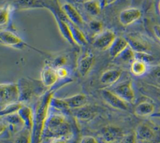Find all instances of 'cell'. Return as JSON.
Segmentation results:
<instances>
[{
  "label": "cell",
  "instance_id": "cell-24",
  "mask_svg": "<svg viewBox=\"0 0 160 143\" xmlns=\"http://www.w3.org/2000/svg\"><path fill=\"white\" fill-rule=\"evenodd\" d=\"M82 5L84 10L92 16H97L101 12L102 5L99 0H85Z\"/></svg>",
  "mask_w": 160,
  "mask_h": 143
},
{
  "label": "cell",
  "instance_id": "cell-29",
  "mask_svg": "<svg viewBox=\"0 0 160 143\" xmlns=\"http://www.w3.org/2000/svg\"><path fill=\"white\" fill-rule=\"evenodd\" d=\"M147 77L149 80V84L160 86V64L151 66L147 72Z\"/></svg>",
  "mask_w": 160,
  "mask_h": 143
},
{
  "label": "cell",
  "instance_id": "cell-15",
  "mask_svg": "<svg viewBox=\"0 0 160 143\" xmlns=\"http://www.w3.org/2000/svg\"><path fill=\"white\" fill-rule=\"evenodd\" d=\"M137 141H150L153 140L156 136L154 129L146 123L139 124L134 132Z\"/></svg>",
  "mask_w": 160,
  "mask_h": 143
},
{
  "label": "cell",
  "instance_id": "cell-36",
  "mask_svg": "<svg viewBox=\"0 0 160 143\" xmlns=\"http://www.w3.org/2000/svg\"><path fill=\"white\" fill-rule=\"evenodd\" d=\"M71 135L53 137V138H51V141L50 143H68L69 140L71 139Z\"/></svg>",
  "mask_w": 160,
  "mask_h": 143
},
{
  "label": "cell",
  "instance_id": "cell-16",
  "mask_svg": "<svg viewBox=\"0 0 160 143\" xmlns=\"http://www.w3.org/2000/svg\"><path fill=\"white\" fill-rule=\"evenodd\" d=\"M1 117V121L7 125L8 127L11 128V130L12 131L14 134L20 131L24 127V122L18 113L6 115Z\"/></svg>",
  "mask_w": 160,
  "mask_h": 143
},
{
  "label": "cell",
  "instance_id": "cell-35",
  "mask_svg": "<svg viewBox=\"0 0 160 143\" xmlns=\"http://www.w3.org/2000/svg\"><path fill=\"white\" fill-rule=\"evenodd\" d=\"M56 69L57 74H58L59 79H67L68 74H69V72H68V70L67 69V68H66L64 66H62V67H58Z\"/></svg>",
  "mask_w": 160,
  "mask_h": 143
},
{
  "label": "cell",
  "instance_id": "cell-3",
  "mask_svg": "<svg viewBox=\"0 0 160 143\" xmlns=\"http://www.w3.org/2000/svg\"><path fill=\"white\" fill-rule=\"evenodd\" d=\"M20 92L18 83H2L0 85L1 108L19 102Z\"/></svg>",
  "mask_w": 160,
  "mask_h": 143
},
{
  "label": "cell",
  "instance_id": "cell-17",
  "mask_svg": "<svg viewBox=\"0 0 160 143\" xmlns=\"http://www.w3.org/2000/svg\"><path fill=\"white\" fill-rule=\"evenodd\" d=\"M128 46L129 44L125 37L117 36L108 49L109 56L112 58L116 59Z\"/></svg>",
  "mask_w": 160,
  "mask_h": 143
},
{
  "label": "cell",
  "instance_id": "cell-30",
  "mask_svg": "<svg viewBox=\"0 0 160 143\" xmlns=\"http://www.w3.org/2000/svg\"><path fill=\"white\" fill-rule=\"evenodd\" d=\"M23 105H24L23 103L21 102H18L12 103L11 104H8L1 108L0 116L1 117H2L6 115L18 113L19 110L22 107Z\"/></svg>",
  "mask_w": 160,
  "mask_h": 143
},
{
  "label": "cell",
  "instance_id": "cell-40",
  "mask_svg": "<svg viewBox=\"0 0 160 143\" xmlns=\"http://www.w3.org/2000/svg\"><path fill=\"white\" fill-rule=\"evenodd\" d=\"M117 0H102V5L103 6H108L114 3Z\"/></svg>",
  "mask_w": 160,
  "mask_h": 143
},
{
  "label": "cell",
  "instance_id": "cell-5",
  "mask_svg": "<svg viewBox=\"0 0 160 143\" xmlns=\"http://www.w3.org/2000/svg\"><path fill=\"white\" fill-rule=\"evenodd\" d=\"M116 36L114 32L111 29L103 30L95 35L92 42V46L99 51H104L109 49Z\"/></svg>",
  "mask_w": 160,
  "mask_h": 143
},
{
  "label": "cell",
  "instance_id": "cell-42",
  "mask_svg": "<svg viewBox=\"0 0 160 143\" xmlns=\"http://www.w3.org/2000/svg\"><path fill=\"white\" fill-rule=\"evenodd\" d=\"M141 142L142 143H154L152 140H150V141H142Z\"/></svg>",
  "mask_w": 160,
  "mask_h": 143
},
{
  "label": "cell",
  "instance_id": "cell-11",
  "mask_svg": "<svg viewBox=\"0 0 160 143\" xmlns=\"http://www.w3.org/2000/svg\"><path fill=\"white\" fill-rule=\"evenodd\" d=\"M59 77L56 69L51 64H46L41 72V82L42 86L47 88H51L58 82Z\"/></svg>",
  "mask_w": 160,
  "mask_h": 143
},
{
  "label": "cell",
  "instance_id": "cell-37",
  "mask_svg": "<svg viewBox=\"0 0 160 143\" xmlns=\"http://www.w3.org/2000/svg\"><path fill=\"white\" fill-rule=\"evenodd\" d=\"M137 139L134 133H130L125 135L121 143H136Z\"/></svg>",
  "mask_w": 160,
  "mask_h": 143
},
{
  "label": "cell",
  "instance_id": "cell-28",
  "mask_svg": "<svg viewBox=\"0 0 160 143\" xmlns=\"http://www.w3.org/2000/svg\"><path fill=\"white\" fill-rule=\"evenodd\" d=\"M141 91L147 97L160 102V86L146 83L141 87Z\"/></svg>",
  "mask_w": 160,
  "mask_h": 143
},
{
  "label": "cell",
  "instance_id": "cell-32",
  "mask_svg": "<svg viewBox=\"0 0 160 143\" xmlns=\"http://www.w3.org/2000/svg\"><path fill=\"white\" fill-rule=\"evenodd\" d=\"M118 58L124 62H131V63L135 59V52L129 46H128L116 59Z\"/></svg>",
  "mask_w": 160,
  "mask_h": 143
},
{
  "label": "cell",
  "instance_id": "cell-2",
  "mask_svg": "<svg viewBox=\"0 0 160 143\" xmlns=\"http://www.w3.org/2000/svg\"><path fill=\"white\" fill-rule=\"evenodd\" d=\"M42 135L51 138L72 135L71 125L62 114H48L45 121Z\"/></svg>",
  "mask_w": 160,
  "mask_h": 143
},
{
  "label": "cell",
  "instance_id": "cell-8",
  "mask_svg": "<svg viewBox=\"0 0 160 143\" xmlns=\"http://www.w3.org/2000/svg\"><path fill=\"white\" fill-rule=\"evenodd\" d=\"M101 96L103 100L113 108L122 111L128 110L129 104L124 101L111 90L106 89L101 90Z\"/></svg>",
  "mask_w": 160,
  "mask_h": 143
},
{
  "label": "cell",
  "instance_id": "cell-10",
  "mask_svg": "<svg viewBox=\"0 0 160 143\" xmlns=\"http://www.w3.org/2000/svg\"><path fill=\"white\" fill-rule=\"evenodd\" d=\"M141 16L142 12L139 8L131 7L122 10L119 14L118 19L121 25L128 26L139 20Z\"/></svg>",
  "mask_w": 160,
  "mask_h": 143
},
{
  "label": "cell",
  "instance_id": "cell-20",
  "mask_svg": "<svg viewBox=\"0 0 160 143\" xmlns=\"http://www.w3.org/2000/svg\"><path fill=\"white\" fill-rule=\"evenodd\" d=\"M63 99L70 110L85 106L88 102V98L83 94H76Z\"/></svg>",
  "mask_w": 160,
  "mask_h": 143
},
{
  "label": "cell",
  "instance_id": "cell-31",
  "mask_svg": "<svg viewBox=\"0 0 160 143\" xmlns=\"http://www.w3.org/2000/svg\"><path fill=\"white\" fill-rule=\"evenodd\" d=\"M50 107L59 111L69 110V108L63 98L52 97L50 101Z\"/></svg>",
  "mask_w": 160,
  "mask_h": 143
},
{
  "label": "cell",
  "instance_id": "cell-21",
  "mask_svg": "<svg viewBox=\"0 0 160 143\" xmlns=\"http://www.w3.org/2000/svg\"><path fill=\"white\" fill-rule=\"evenodd\" d=\"M154 112V104L149 101L140 102L134 109V114L139 117H150Z\"/></svg>",
  "mask_w": 160,
  "mask_h": 143
},
{
  "label": "cell",
  "instance_id": "cell-22",
  "mask_svg": "<svg viewBox=\"0 0 160 143\" xmlns=\"http://www.w3.org/2000/svg\"><path fill=\"white\" fill-rule=\"evenodd\" d=\"M74 116L81 121H89L93 119L96 115L95 109L88 105L82 107L72 109Z\"/></svg>",
  "mask_w": 160,
  "mask_h": 143
},
{
  "label": "cell",
  "instance_id": "cell-27",
  "mask_svg": "<svg viewBox=\"0 0 160 143\" xmlns=\"http://www.w3.org/2000/svg\"><path fill=\"white\" fill-rule=\"evenodd\" d=\"M11 143H32V132L24 127L14 134Z\"/></svg>",
  "mask_w": 160,
  "mask_h": 143
},
{
  "label": "cell",
  "instance_id": "cell-38",
  "mask_svg": "<svg viewBox=\"0 0 160 143\" xmlns=\"http://www.w3.org/2000/svg\"><path fill=\"white\" fill-rule=\"evenodd\" d=\"M79 143H98V141L92 136H84L81 138Z\"/></svg>",
  "mask_w": 160,
  "mask_h": 143
},
{
  "label": "cell",
  "instance_id": "cell-33",
  "mask_svg": "<svg viewBox=\"0 0 160 143\" xmlns=\"http://www.w3.org/2000/svg\"><path fill=\"white\" fill-rule=\"evenodd\" d=\"M89 26L90 29L94 32V34L96 35L101 32H102L103 26L101 22L98 21V20H92L89 22Z\"/></svg>",
  "mask_w": 160,
  "mask_h": 143
},
{
  "label": "cell",
  "instance_id": "cell-34",
  "mask_svg": "<svg viewBox=\"0 0 160 143\" xmlns=\"http://www.w3.org/2000/svg\"><path fill=\"white\" fill-rule=\"evenodd\" d=\"M67 62V58L63 56H59L56 57L52 61L51 65L55 68H58L59 67L64 66L66 62Z\"/></svg>",
  "mask_w": 160,
  "mask_h": 143
},
{
  "label": "cell",
  "instance_id": "cell-43",
  "mask_svg": "<svg viewBox=\"0 0 160 143\" xmlns=\"http://www.w3.org/2000/svg\"><path fill=\"white\" fill-rule=\"evenodd\" d=\"M158 11H159V13H160V0H159V2H158Z\"/></svg>",
  "mask_w": 160,
  "mask_h": 143
},
{
  "label": "cell",
  "instance_id": "cell-41",
  "mask_svg": "<svg viewBox=\"0 0 160 143\" xmlns=\"http://www.w3.org/2000/svg\"><path fill=\"white\" fill-rule=\"evenodd\" d=\"M149 117L151 118H156V119H160V110L156 112H154Z\"/></svg>",
  "mask_w": 160,
  "mask_h": 143
},
{
  "label": "cell",
  "instance_id": "cell-39",
  "mask_svg": "<svg viewBox=\"0 0 160 143\" xmlns=\"http://www.w3.org/2000/svg\"><path fill=\"white\" fill-rule=\"evenodd\" d=\"M152 32L154 36L160 41V24H154L152 27Z\"/></svg>",
  "mask_w": 160,
  "mask_h": 143
},
{
  "label": "cell",
  "instance_id": "cell-26",
  "mask_svg": "<svg viewBox=\"0 0 160 143\" xmlns=\"http://www.w3.org/2000/svg\"><path fill=\"white\" fill-rule=\"evenodd\" d=\"M148 69V63L139 59H135L131 63V71L136 76H141L146 74Z\"/></svg>",
  "mask_w": 160,
  "mask_h": 143
},
{
  "label": "cell",
  "instance_id": "cell-14",
  "mask_svg": "<svg viewBox=\"0 0 160 143\" xmlns=\"http://www.w3.org/2000/svg\"><path fill=\"white\" fill-rule=\"evenodd\" d=\"M94 61V57L90 52H86L82 56L78 62V70L82 77L86 76L91 71Z\"/></svg>",
  "mask_w": 160,
  "mask_h": 143
},
{
  "label": "cell",
  "instance_id": "cell-7",
  "mask_svg": "<svg viewBox=\"0 0 160 143\" xmlns=\"http://www.w3.org/2000/svg\"><path fill=\"white\" fill-rule=\"evenodd\" d=\"M0 42L5 46L14 48L21 49L25 46L29 47L14 32L5 29H2L0 31Z\"/></svg>",
  "mask_w": 160,
  "mask_h": 143
},
{
  "label": "cell",
  "instance_id": "cell-12",
  "mask_svg": "<svg viewBox=\"0 0 160 143\" xmlns=\"http://www.w3.org/2000/svg\"><path fill=\"white\" fill-rule=\"evenodd\" d=\"M15 9L28 10L33 9H46L45 0H12Z\"/></svg>",
  "mask_w": 160,
  "mask_h": 143
},
{
  "label": "cell",
  "instance_id": "cell-9",
  "mask_svg": "<svg viewBox=\"0 0 160 143\" xmlns=\"http://www.w3.org/2000/svg\"><path fill=\"white\" fill-rule=\"evenodd\" d=\"M61 10L66 16L68 21L78 27H82L84 25L85 22L80 12L71 3L65 2L60 6Z\"/></svg>",
  "mask_w": 160,
  "mask_h": 143
},
{
  "label": "cell",
  "instance_id": "cell-13",
  "mask_svg": "<svg viewBox=\"0 0 160 143\" xmlns=\"http://www.w3.org/2000/svg\"><path fill=\"white\" fill-rule=\"evenodd\" d=\"M129 46L135 52H148L149 49L148 43L141 37L134 35L129 34L126 37Z\"/></svg>",
  "mask_w": 160,
  "mask_h": 143
},
{
  "label": "cell",
  "instance_id": "cell-4",
  "mask_svg": "<svg viewBox=\"0 0 160 143\" xmlns=\"http://www.w3.org/2000/svg\"><path fill=\"white\" fill-rule=\"evenodd\" d=\"M111 91L128 104H134L135 102L136 95L131 80L119 83Z\"/></svg>",
  "mask_w": 160,
  "mask_h": 143
},
{
  "label": "cell",
  "instance_id": "cell-25",
  "mask_svg": "<svg viewBox=\"0 0 160 143\" xmlns=\"http://www.w3.org/2000/svg\"><path fill=\"white\" fill-rule=\"evenodd\" d=\"M15 9L12 4H6L1 6L0 9V26L1 29L9 22L12 11Z\"/></svg>",
  "mask_w": 160,
  "mask_h": 143
},
{
  "label": "cell",
  "instance_id": "cell-23",
  "mask_svg": "<svg viewBox=\"0 0 160 143\" xmlns=\"http://www.w3.org/2000/svg\"><path fill=\"white\" fill-rule=\"evenodd\" d=\"M68 24L71 29L73 40L76 46H85L88 44V40L86 38L83 32L81 31L79 27L68 21Z\"/></svg>",
  "mask_w": 160,
  "mask_h": 143
},
{
  "label": "cell",
  "instance_id": "cell-6",
  "mask_svg": "<svg viewBox=\"0 0 160 143\" xmlns=\"http://www.w3.org/2000/svg\"><path fill=\"white\" fill-rule=\"evenodd\" d=\"M125 134L123 131L118 126L108 125L100 131V137L105 143H117L121 142Z\"/></svg>",
  "mask_w": 160,
  "mask_h": 143
},
{
  "label": "cell",
  "instance_id": "cell-19",
  "mask_svg": "<svg viewBox=\"0 0 160 143\" xmlns=\"http://www.w3.org/2000/svg\"><path fill=\"white\" fill-rule=\"evenodd\" d=\"M121 71L116 69H108L103 72L100 76V82L105 86H111L114 84L120 78Z\"/></svg>",
  "mask_w": 160,
  "mask_h": 143
},
{
  "label": "cell",
  "instance_id": "cell-18",
  "mask_svg": "<svg viewBox=\"0 0 160 143\" xmlns=\"http://www.w3.org/2000/svg\"><path fill=\"white\" fill-rule=\"evenodd\" d=\"M18 113L24 122V127L33 133L34 127V114L31 109L27 106L23 105Z\"/></svg>",
  "mask_w": 160,
  "mask_h": 143
},
{
  "label": "cell",
  "instance_id": "cell-1",
  "mask_svg": "<svg viewBox=\"0 0 160 143\" xmlns=\"http://www.w3.org/2000/svg\"><path fill=\"white\" fill-rule=\"evenodd\" d=\"M52 96L53 91L52 90H49L41 96L38 103L34 114L32 143H39L42 137L45 121L50 108V101Z\"/></svg>",
  "mask_w": 160,
  "mask_h": 143
}]
</instances>
